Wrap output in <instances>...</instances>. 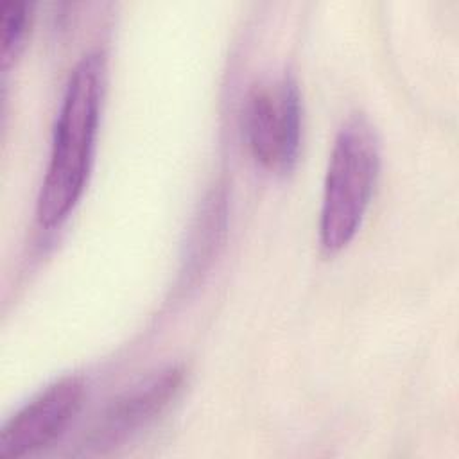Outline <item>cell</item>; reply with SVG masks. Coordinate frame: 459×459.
<instances>
[{
	"instance_id": "obj_2",
	"label": "cell",
	"mask_w": 459,
	"mask_h": 459,
	"mask_svg": "<svg viewBox=\"0 0 459 459\" xmlns=\"http://www.w3.org/2000/svg\"><path fill=\"white\" fill-rule=\"evenodd\" d=\"M380 170V145L371 122L355 113L341 126L330 152L319 212V240L335 253L355 237Z\"/></svg>"
},
{
	"instance_id": "obj_7",
	"label": "cell",
	"mask_w": 459,
	"mask_h": 459,
	"mask_svg": "<svg viewBox=\"0 0 459 459\" xmlns=\"http://www.w3.org/2000/svg\"><path fill=\"white\" fill-rule=\"evenodd\" d=\"M30 23V5L25 0L0 2V57L7 68L22 52Z\"/></svg>"
},
{
	"instance_id": "obj_3",
	"label": "cell",
	"mask_w": 459,
	"mask_h": 459,
	"mask_svg": "<svg viewBox=\"0 0 459 459\" xmlns=\"http://www.w3.org/2000/svg\"><path fill=\"white\" fill-rule=\"evenodd\" d=\"M303 108L289 74L255 84L244 100L242 129L255 160L273 172H289L299 154Z\"/></svg>"
},
{
	"instance_id": "obj_5",
	"label": "cell",
	"mask_w": 459,
	"mask_h": 459,
	"mask_svg": "<svg viewBox=\"0 0 459 459\" xmlns=\"http://www.w3.org/2000/svg\"><path fill=\"white\" fill-rule=\"evenodd\" d=\"M86 384L65 375L34 394L0 429V457L16 459L50 445L81 409Z\"/></svg>"
},
{
	"instance_id": "obj_6",
	"label": "cell",
	"mask_w": 459,
	"mask_h": 459,
	"mask_svg": "<svg viewBox=\"0 0 459 459\" xmlns=\"http://www.w3.org/2000/svg\"><path fill=\"white\" fill-rule=\"evenodd\" d=\"M228 226V195L222 185L213 186L203 199L199 212L190 226L185 253L181 280L183 285L195 283L213 264Z\"/></svg>"
},
{
	"instance_id": "obj_4",
	"label": "cell",
	"mask_w": 459,
	"mask_h": 459,
	"mask_svg": "<svg viewBox=\"0 0 459 459\" xmlns=\"http://www.w3.org/2000/svg\"><path fill=\"white\" fill-rule=\"evenodd\" d=\"M183 380L185 369L170 364L152 371L115 396L97 416L84 437L86 450L108 452L131 439L172 403Z\"/></svg>"
},
{
	"instance_id": "obj_1",
	"label": "cell",
	"mask_w": 459,
	"mask_h": 459,
	"mask_svg": "<svg viewBox=\"0 0 459 459\" xmlns=\"http://www.w3.org/2000/svg\"><path fill=\"white\" fill-rule=\"evenodd\" d=\"M104 70L102 54L88 52L68 77L36 201V219L43 228L61 224L86 186L100 117Z\"/></svg>"
}]
</instances>
